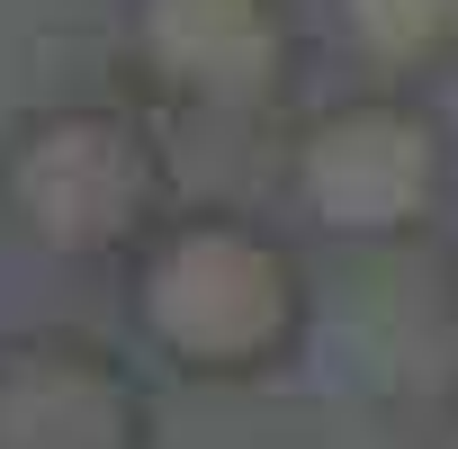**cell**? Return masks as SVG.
<instances>
[{
	"label": "cell",
	"instance_id": "obj_6",
	"mask_svg": "<svg viewBox=\"0 0 458 449\" xmlns=\"http://www.w3.org/2000/svg\"><path fill=\"white\" fill-rule=\"evenodd\" d=\"M342 28L377 72H440L458 64V0H342Z\"/></svg>",
	"mask_w": 458,
	"mask_h": 449
},
{
	"label": "cell",
	"instance_id": "obj_5",
	"mask_svg": "<svg viewBox=\"0 0 458 449\" xmlns=\"http://www.w3.org/2000/svg\"><path fill=\"white\" fill-rule=\"evenodd\" d=\"M153 404L135 369L99 342H19L0 351V449H144Z\"/></svg>",
	"mask_w": 458,
	"mask_h": 449
},
{
	"label": "cell",
	"instance_id": "obj_2",
	"mask_svg": "<svg viewBox=\"0 0 458 449\" xmlns=\"http://www.w3.org/2000/svg\"><path fill=\"white\" fill-rule=\"evenodd\" d=\"M162 198H171L162 144L126 108H37L0 144V207L55 261L153 243Z\"/></svg>",
	"mask_w": 458,
	"mask_h": 449
},
{
	"label": "cell",
	"instance_id": "obj_4",
	"mask_svg": "<svg viewBox=\"0 0 458 449\" xmlns=\"http://www.w3.org/2000/svg\"><path fill=\"white\" fill-rule=\"evenodd\" d=\"M135 72L189 108H279L297 90V28L279 0H126Z\"/></svg>",
	"mask_w": 458,
	"mask_h": 449
},
{
	"label": "cell",
	"instance_id": "obj_3",
	"mask_svg": "<svg viewBox=\"0 0 458 449\" xmlns=\"http://www.w3.org/2000/svg\"><path fill=\"white\" fill-rule=\"evenodd\" d=\"M449 189V135L422 99H333L297 135V207L342 243H395Z\"/></svg>",
	"mask_w": 458,
	"mask_h": 449
},
{
	"label": "cell",
	"instance_id": "obj_1",
	"mask_svg": "<svg viewBox=\"0 0 458 449\" xmlns=\"http://www.w3.org/2000/svg\"><path fill=\"white\" fill-rule=\"evenodd\" d=\"M135 324L189 377H252L279 369L306 333V279L288 243L243 216H180L135 261Z\"/></svg>",
	"mask_w": 458,
	"mask_h": 449
},
{
	"label": "cell",
	"instance_id": "obj_7",
	"mask_svg": "<svg viewBox=\"0 0 458 449\" xmlns=\"http://www.w3.org/2000/svg\"><path fill=\"white\" fill-rule=\"evenodd\" d=\"M440 449H458V413H449V440H440Z\"/></svg>",
	"mask_w": 458,
	"mask_h": 449
}]
</instances>
